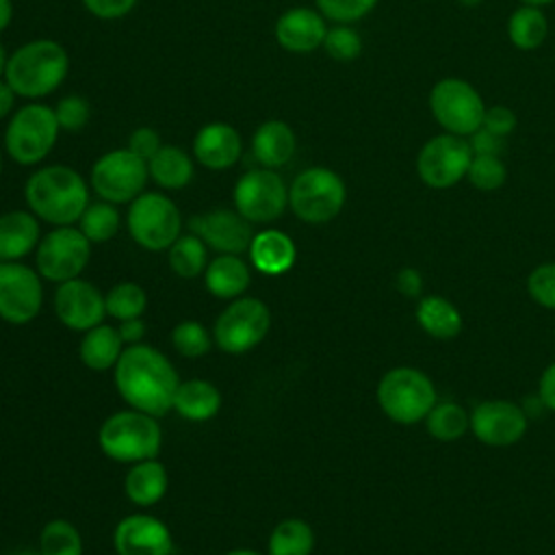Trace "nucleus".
<instances>
[{"label":"nucleus","instance_id":"13","mask_svg":"<svg viewBox=\"0 0 555 555\" xmlns=\"http://www.w3.org/2000/svg\"><path fill=\"white\" fill-rule=\"evenodd\" d=\"M234 208L249 223H271L280 219L288 206V189L280 173L269 167L245 171L232 191Z\"/></svg>","mask_w":555,"mask_h":555},{"label":"nucleus","instance_id":"16","mask_svg":"<svg viewBox=\"0 0 555 555\" xmlns=\"http://www.w3.org/2000/svg\"><path fill=\"white\" fill-rule=\"evenodd\" d=\"M189 228L206 243V247H212L221 254L241 256L249 249L254 238L251 223L236 208H212L195 215L189 221Z\"/></svg>","mask_w":555,"mask_h":555},{"label":"nucleus","instance_id":"42","mask_svg":"<svg viewBox=\"0 0 555 555\" xmlns=\"http://www.w3.org/2000/svg\"><path fill=\"white\" fill-rule=\"evenodd\" d=\"M527 291L535 304L555 310V262L535 267L527 278Z\"/></svg>","mask_w":555,"mask_h":555},{"label":"nucleus","instance_id":"2","mask_svg":"<svg viewBox=\"0 0 555 555\" xmlns=\"http://www.w3.org/2000/svg\"><path fill=\"white\" fill-rule=\"evenodd\" d=\"M30 212L52 225H72L89 204V186L67 165H48L30 173L24 186Z\"/></svg>","mask_w":555,"mask_h":555},{"label":"nucleus","instance_id":"1","mask_svg":"<svg viewBox=\"0 0 555 555\" xmlns=\"http://www.w3.org/2000/svg\"><path fill=\"white\" fill-rule=\"evenodd\" d=\"M115 386L130 408L158 418L173 410L180 379L165 353L137 343L121 351L115 364Z\"/></svg>","mask_w":555,"mask_h":555},{"label":"nucleus","instance_id":"55","mask_svg":"<svg viewBox=\"0 0 555 555\" xmlns=\"http://www.w3.org/2000/svg\"><path fill=\"white\" fill-rule=\"evenodd\" d=\"M7 555H41V553L39 551H30V548H15V551H11Z\"/></svg>","mask_w":555,"mask_h":555},{"label":"nucleus","instance_id":"3","mask_svg":"<svg viewBox=\"0 0 555 555\" xmlns=\"http://www.w3.org/2000/svg\"><path fill=\"white\" fill-rule=\"evenodd\" d=\"M69 72V56L59 41L33 39L11 52L4 80L15 95L37 100L61 87Z\"/></svg>","mask_w":555,"mask_h":555},{"label":"nucleus","instance_id":"43","mask_svg":"<svg viewBox=\"0 0 555 555\" xmlns=\"http://www.w3.org/2000/svg\"><path fill=\"white\" fill-rule=\"evenodd\" d=\"M56 121L63 130H80L91 117V106L82 95H67L54 106Z\"/></svg>","mask_w":555,"mask_h":555},{"label":"nucleus","instance_id":"41","mask_svg":"<svg viewBox=\"0 0 555 555\" xmlns=\"http://www.w3.org/2000/svg\"><path fill=\"white\" fill-rule=\"evenodd\" d=\"M323 48L336 61H353L362 52V39L349 24H338L334 28H327Z\"/></svg>","mask_w":555,"mask_h":555},{"label":"nucleus","instance_id":"47","mask_svg":"<svg viewBox=\"0 0 555 555\" xmlns=\"http://www.w3.org/2000/svg\"><path fill=\"white\" fill-rule=\"evenodd\" d=\"M468 139V145L473 150V154H488V156H501L505 150V137H499L490 130H486L483 126L477 128Z\"/></svg>","mask_w":555,"mask_h":555},{"label":"nucleus","instance_id":"32","mask_svg":"<svg viewBox=\"0 0 555 555\" xmlns=\"http://www.w3.org/2000/svg\"><path fill=\"white\" fill-rule=\"evenodd\" d=\"M314 531L301 518H286L269 535V555H310Z\"/></svg>","mask_w":555,"mask_h":555},{"label":"nucleus","instance_id":"5","mask_svg":"<svg viewBox=\"0 0 555 555\" xmlns=\"http://www.w3.org/2000/svg\"><path fill=\"white\" fill-rule=\"evenodd\" d=\"M377 403L390 421L399 425H412L423 421L436 405V390L423 371L412 366H397L384 373L379 379Z\"/></svg>","mask_w":555,"mask_h":555},{"label":"nucleus","instance_id":"34","mask_svg":"<svg viewBox=\"0 0 555 555\" xmlns=\"http://www.w3.org/2000/svg\"><path fill=\"white\" fill-rule=\"evenodd\" d=\"M78 230L93 243L111 241L119 230V212L111 202H89L78 219Z\"/></svg>","mask_w":555,"mask_h":555},{"label":"nucleus","instance_id":"46","mask_svg":"<svg viewBox=\"0 0 555 555\" xmlns=\"http://www.w3.org/2000/svg\"><path fill=\"white\" fill-rule=\"evenodd\" d=\"M82 4L98 20H119L134 9L137 0H82Z\"/></svg>","mask_w":555,"mask_h":555},{"label":"nucleus","instance_id":"37","mask_svg":"<svg viewBox=\"0 0 555 555\" xmlns=\"http://www.w3.org/2000/svg\"><path fill=\"white\" fill-rule=\"evenodd\" d=\"M106 314H111L117 321L137 319L147 308V295L137 282H119L115 284L106 295Z\"/></svg>","mask_w":555,"mask_h":555},{"label":"nucleus","instance_id":"56","mask_svg":"<svg viewBox=\"0 0 555 555\" xmlns=\"http://www.w3.org/2000/svg\"><path fill=\"white\" fill-rule=\"evenodd\" d=\"M522 4H531V7H544V4H548V2H553V0H520Z\"/></svg>","mask_w":555,"mask_h":555},{"label":"nucleus","instance_id":"28","mask_svg":"<svg viewBox=\"0 0 555 555\" xmlns=\"http://www.w3.org/2000/svg\"><path fill=\"white\" fill-rule=\"evenodd\" d=\"M221 408V392L215 384L208 379H186L180 382L176 397H173V410L186 418V421H208L212 418Z\"/></svg>","mask_w":555,"mask_h":555},{"label":"nucleus","instance_id":"26","mask_svg":"<svg viewBox=\"0 0 555 555\" xmlns=\"http://www.w3.org/2000/svg\"><path fill=\"white\" fill-rule=\"evenodd\" d=\"M124 492L139 507L156 505L167 492V468L156 457L134 462L126 473Z\"/></svg>","mask_w":555,"mask_h":555},{"label":"nucleus","instance_id":"45","mask_svg":"<svg viewBox=\"0 0 555 555\" xmlns=\"http://www.w3.org/2000/svg\"><path fill=\"white\" fill-rule=\"evenodd\" d=\"M516 124H518L516 113L507 106H501V104L486 108V115H483V121H481V126L486 130H490L499 137H507L516 128Z\"/></svg>","mask_w":555,"mask_h":555},{"label":"nucleus","instance_id":"22","mask_svg":"<svg viewBox=\"0 0 555 555\" xmlns=\"http://www.w3.org/2000/svg\"><path fill=\"white\" fill-rule=\"evenodd\" d=\"M39 217L30 210L0 215V262H17L39 245Z\"/></svg>","mask_w":555,"mask_h":555},{"label":"nucleus","instance_id":"10","mask_svg":"<svg viewBox=\"0 0 555 555\" xmlns=\"http://www.w3.org/2000/svg\"><path fill=\"white\" fill-rule=\"evenodd\" d=\"M429 111L444 132L470 137L481 128L486 104L470 82L462 78H442L429 91Z\"/></svg>","mask_w":555,"mask_h":555},{"label":"nucleus","instance_id":"14","mask_svg":"<svg viewBox=\"0 0 555 555\" xmlns=\"http://www.w3.org/2000/svg\"><path fill=\"white\" fill-rule=\"evenodd\" d=\"M473 150L466 137L436 134L431 137L416 156V173L431 189H449L466 178Z\"/></svg>","mask_w":555,"mask_h":555},{"label":"nucleus","instance_id":"29","mask_svg":"<svg viewBox=\"0 0 555 555\" xmlns=\"http://www.w3.org/2000/svg\"><path fill=\"white\" fill-rule=\"evenodd\" d=\"M150 178L167 191L184 189L195 173L191 156L176 147V145H163L150 160H147Z\"/></svg>","mask_w":555,"mask_h":555},{"label":"nucleus","instance_id":"25","mask_svg":"<svg viewBox=\"0 0 555 555\" xmlns=\"http://www.w3.org/2000/svg\"><path fill=\"white\" fill-rule=\"evenodd\" d=\"M251 273L245 260L236 254H219L204 271V284L219 299H236L249 286Z\"/></svg>","mask_w":555,"mask_h":555},{"label":"nucleus","instance_id":"44","mask_svg":"<svg viewBox=\"0 0 555 555\" xmlns=\"http://www.w3.org/2000/svg\"><path fill=\"white\" fill-rule=\"evenodd\" d=\"M163 147L160 143V134L154 130V128H147V126H141L137 128L130 137H128V150L132 154H137L139 158H143L145 163Z\"/></svg>","mask_w":555,"mask_h":555},{"label":"nucleus","instance_id":"8","mask_svg":"<svg viewBox=\"0 0 555 555\" xmlns=\"http://www.w3.org/2000/svg\"><path fill=\"white\" fill-rule=\"evenodd\" d=\"M126 223L132 241L147 251L169 249L182 230L178 206L156 191H143L130 202Z\"/></svg>","mask_w":555,"mask_h":555},{"label":"nucleus","instance_id":"49","mask_svg":"<svg viewBox=\"0 0 555 555\" xmlns=\"http://www.w3.org/2000/svg\"><path fill=\"white\" fill-rule=\"evenodd\" d=\"M421 273L416 269H401L397 275V288L405 295V297H414L421 293Z\"/></svg>","mask_w":555,"mask_h":555},{"label":"nucleus","instance_id":"19","mask_svg":"<svg viewBox=\"0 0 555 555\" xmlns=\"http://www.w3.org/2000/svg\"><path fill=\"white\" fill-rule=\"evenodd\" d=\"M117 555H171L173 538L169 527L150 514H130L113 531Z\"/></svg>","mask_w":555,"mask_h":555},{"label":"nucleus","instance_id":"11","mask_svg":"<svg viewBox=\"0 0 555 555\" xmlns=\"http://www.w3.org/2000/svg\"><path fill=\"white\" fill-rule=\"evenodd\" d=\"M147 163L128 147L102 154L91 167V189L100 199L111 204H128L145 191Z\"/></svg>","mask_w":555,"mask_h":555},{"label":"nucleus","instance_id":"15","mask_svg":"<svg viewBox=\"0 0 555 555\" xmlns=\"http://www.w3.org/2000/svg\"><path fill=\"white\" fill-rule=\"evenodd\" d=\"M43 304L39 271L22 262H0V319L11 325L30 323Z\"/></svg>","mask_w":555,"mask_h":555},{"label":"nucleus","instance_id":"48","mask_svg":"<svg viewBox=\"0 0 555 555\" xmlns=\"http://www.w3.org/2000/svg\"><path fill=\"white\" fill-rule=\"evenodd\" d=\"M538 395L544 408L555 412V362L548 364L540 377V386H538Z\"/></svg>","mask_w":555,"mask_h":555},{"label":"nucleus","instance_id":"31","mask_svg":"<svg viewBox=\"0 0 555 555\" xmlns=\"http://www.w3.org/2000/svg\"><path fill=\"white\" fill-rule=\"evenodd\" d=\"M507 35L509 41L518 50H535L538 46L544 43L548 35V22L546 15L542 13L540 7L531 4H520L507 22Z\"/></svg>","mask_w":555,"mask_h":555},{"label":"nucleus","instance_id":"17","mask_svg":"<svg viewBox=\"0 0 555 555\" xmlns=\"http://www.w3.org/2000/svg\"><path fill=\"white\" fill-rule=\"evenodd\" d=\"M54 312L65 327L76 332H87L104 321L106 301H104V295L91 282L82 278H74L56 286Z\"/></svg>","mask_w":555,"mask_h":555},{"label":"nucleus","instance_id":"36","mask_svg":"<svg viewBox=\"0 0 555 555\" xmlns=\"http://www.w3.org/2000/svg\"><path fill=\"white\" fill-rule=\"evenodd\" d=\"M39 553L41 555H82L80 531L63 518L50 520L39 533Z\"/></svg>","mask_w":555,"mask_h":555},{"label":"nucleus","instance_id":"58","mask_svg":"<svg viewBox=\"0 0 555 555\" xmlns=\"http://www.w3.org/2000/svg\"><path fill=\"white\" fill-rule=\"evenodd\" d=\"M0 171H2V154H0Z\"/></svg>","mask_w":555,"mask_h":555},{"label":"nucleus","instance_id":"7","mask_svg":"<svg viewBox=\"0 0 555 555\" xmlns=\"http://www.w3.org/2000/svg\"><path fill=\"white\" fill-rule=\"evenodd\" d=\"M54 108L46 104H26L9 121L4 130V147L17 165H37L54 147L59 137Z\"/></svg>","mask_w":555,"mask_h":555},{"label":"nucleus","instance_id":"40","mask_svg":"<svg viewBox=\"0 0 555 555\" xmlns=\"http://www.w3.org/2000/svg\"><path fill=\"white\" fill-rule=\"evenodd\" d=\"M323 17L336 24H353L366 17L379 0H314Z\"/></svg>","mask_w":555,"mask_h":555},{"label":"nucleus","instance_id":"24","mask_svg":"<svg viewBox=\"0 0 555 555\" xmlns=\"http://www.w3.org/2000/svg\"><path fill=\"white\" fill-rule=\"evenodd\" d=\"M297 147L293 128L282 119L262 121L251 137V154L260 167H282L286 165Z\"/></svg>","mask_w":555,"mask_h":555},{"label":"nucleus","instance_id":"39","mask_svg":"<svg viewBox=\"0 0 555 555\" xmlns=\"http://www.w3.org/2000/svg\"><path fill=\"white\" fill-rule=\"evenodd\" d=\"M466 178L479 191H496L499 186H503V182L507 178V169H505V163L501 160V156L473 154Z\"/></svg>","mask_w":555,"mask_h":555},{"label":"nucleus","instance_id":"18","mask_svg":"<svg viewBox=\"0 0 555 555\" xmlns=\"http://www.w3.org/2000/svg\"><path fill=\"white\" fill-rule=\"evenodd\" d=\"M470 429L488 447H509L525 436L527 414L512 401H483L470 414Z\"/></svg>","mask_w":555,"mask_h":555},{"label":"nucleus","instance_id":"6","mask_svg":"<svg viewBox=\"0 0 555 555\" xmlns=\"http://www.w3.org/2000/svg\"><path fill=\"white\" fill-rule=\"evenodd\" d=\"M347 189L330 167H308L288 186V208L306 223H327L345 206Z\"/></svg>","mask_w":555,"mask_h":555},{"label":"nucleus","instance_id":"21","mask_svg":"<svg viewBox=\"0 0 555 555\" xmlns=\"http://www.w3.org/2000/svg\"><path fill=\"white\" fill-rule=\"evenodd\" d=\"M243 152L241 134L225 121H210L202 126L193 139L195 160L212 171L230 169Z\"/></svg>","mask_w":555,"mask_h":555},{"label":"nucleus","instance_id":"52","mask_svg":"<svg viewBox=\"0 0 555 555\" xmlns=\"http://www.w3.org/2000/svg\"><path fill=\"white\" fill-rule=\"evenodd\" d=\"M11 17H13V2L0 0V33L11 24Z\"/></svg>","mask_w":555,"mask_h":555},{"label":"nucleus","instance_id":"30","mask_svg":"<svg viewBox=\"0 0 555 555\" xmlns=\"http://www.w3.org/2000/svg\"><path fill=\"white\" fill-rule=\"evenodd\" d=\"M416 321L429 336L438 340H451L462 330V317L457 308L449 299L438 295L425 297L416 306Z\"/></svg>","mask_w":555,"mask_h":555},{"label":"nucleus","instance_id":"50","mask_svg":"<svg viewBox=\"0 0 555 555\" xmlns=\"http://www.w3.org/2000/svg\"><path fill=\"white\" fill-rule=\"evenodd\" d=\"M117 330H119L121 340H124V343H128V345H137V343H141V338L145 336V323H143V319H141V317H137V319H128V321H121Z\"/></svg>","mask_w":555,"mask_h":555},{"label":"nucleus","instance_id":"9","mask_svg":"<svg viewBox=\"0 0 555 555\" xmlns=\"http://www.w3.org/2000/svg\"><path fill=\"white\" fill-rule=\"evenodd\" d=\"M271 327V312L258 297H238L228 304L215 321L212 340L225 353L238 356L264 340Z\"/></svg>","mask_w":555,"mask_h":555},{"label":"nucleus","instance_id":"20","mask_svg":"<svg viewBox=\"0 0 555 555\" xmlns=\"http://www.w3.org/2000/svg\"><path fill=\"white\" fill-rule=\"evenodd\" d=\"M327 35L325 17L308 7H293L275 22V39L280 48L293 54H310L323 46Z\"/></svg>","mask_w":555,"mask_h":555},{"label":"nucleus","instance_id":"54","mask_svg":"<svg viewBox=\"0 0 555 555\" xmlns=\"http://www.w3.org/2000/svg\"><path fill=\"white\" fill-rule=\"evenodd\" d=\"M225 555H262V553L251 551V548H234V551H230V553H225Z\"/></svg>","mask_w":555,"mask_h":555},{"label":"nucleus","instance_id":"51","mask_svg":"<svg viewBox=\"0 0 555 555\" xmlns=\"http://www.w3.org/2000/svg\"><path fill=\"white\" fill-rule=\"evenodd\" d=\"M15 104V91L9 87L7 80H0V119H4Z\"/></svg>","mask_w":555,"mask_h":555},{"label":"nucleus","instance_id":"23","mask_svg":"<svg viewBox=\"0 0 555 555\" xmlns=\"http://www.w3.org/2000/svg\"><path fill=\"white\" fill-rule=\"evenodd\" d=\"M249 258L254 269L264 275H282L286 273L297 258V249L293 238L282 230H262L254 234L249 245Z\"/></svg>","mask_w":555,"mask_h":555},{"label":"nucleus","instance_id":"35","mask_svg":"<svg viewBox=\"0 0 555 555\" xmlns=\"http://www.w3.org/2000/svg\"><path fill=\"white\" fill-rule=\"evenodd\" d=\"M425 423H427V431L436 440L449 442L466 434V429L470 427V416L462 405L444 401V403H436L429 410V414L425 416Z\"/></svg>","mask_w":555,"mask_h":555},{"label":"nucleus","instance_id":"27","mask_svg":"<svg viewBox=\"0 0 555 555\" xmlns=\"http://www.w3.org/2000/svg\"><path fill=\"white\" fill-rule=\"evenodd\" d=\"M121 351H124V340L119 336V330L106 323H100L87 330L78 347V356L82 364L91 371L115 369Z\"/></svg>","mask_w":555,"mask_h":555},{"label":"nucleus","instance_id":"53","mask_svg":"<svg viewBox=\"0 0 555 555\" xmlns=\"http://www.w3.org/2000/svg\"><path fill=\"white\" fill-rule=\"evenodd\" d=\"M7 61H9V56H7V52H4V46L0 43V76H4V69H7Z\"/></svg>","mask_w":555,"mask_h":555},{"label":"nucleus","instance_id":"38","mask_svg":"<svg viewBox=\"0 0 555 555\" xmlns=\"http://www.w3.org/2000/svg\"><path fill=\"white\" fill-rule=\"evenodd\" d=\"M171 343L180 356L202 358L208 353V349L212 345V336L208 334V330L202 323L186 319V321H180L171 330Z\"/></svg>","mask_w":555,"mask_h":555},{"label":"nucleus","instance_id":"57","mask_svg":"<svg viewBox=\"0 0 555 555\" xmlns=\"http://www.w3.org/2000/svg\"><path fill=\"white\" fill-rule=\"evenodd\" d=\"M464 7H475V4H479L481 0H460Z\"/></svg>","mask_w":555,"mask_h":555},{"label":"nucleus","instance_id":"33","mask_svg":"<svg viewBox=\"0 0 555 555\" xmlns=\"http://www.w3.org/2000/svg\"><path fill=\"white\" fill-rule=\"evenodd\" d=\"M206 243L197 234H180L167 249L169 267L178 278H197L206 271Z\"/></svg>","mask_w":555,"mask_h":555},{"label":"nucleus","instance_id":"12","mask_svg":"<svg viewBox=\"0 0 555 555\" xmlns=\"http://www.w3.org/2000/svg\"><path fill=\"white\" fill-rule=\"evenodd\" d=\"M91 258V241L74 225H56L37 245V271L48 282L80 278Z\"/></svg>","mask_w":555,"mask_h":555},{"label":"nucleus","instance_id":"4","mask_svg":"<svg viewBox=\"0 0 555 555\" xmlns=\"http://www.w3.org/2000/svg\"><path fill=\"white\" fill-rule=\"evenodd\" d=\"M98 442L106 457L121 464H134L158 457L163 447V429L156 416L130 408L111 414L102 423Z\"/></svg>","mask_w":555,"mask_h":555}]
</instances>
